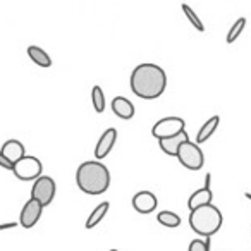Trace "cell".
Wrapping results in <instances>:
<instances>
[{
    "label": "cell",
    "instance_id": "obj_1",
    "mask_svg": "<svg viewBox=\"0 0 251 251\" xmlns=\"http://www.w3.org/2000/svg\"><path fill=\"white\" fill-rule=\"evenodd\" d=\"M131 91L143 100L162 97L167 88V74L157 64H140L131 73Z\"/></svg>",
    "mask_w": 251,
    "mask_h": 251
},
{
    "label": "cell",
    "instance_id": "obj_2",
    "mask_svg": "<svg viewBox=\"0 0 251 251\" xmlns=\"http://www.w3.org/2000/svg\"><path fill=\"white\" fill-rule=\"evenodd\" d=\"M76 184L86 195H103L110 188V172L98 160H88L77 167Z\"/></svg>",
    "mask_w": 251,
    "mask_h": 251
},
{
    "label": "cell",
    "instance_id": "obj_3",
    "mask_svg": "<svg viewBox=\"0 0 251 251\" xmlns=\"http://www.w3.org/2000/svg\"><path fill=\"white\" fill-rule=\"evenodd\" d=\"M222 212L213 205L200 206V208L189 212V227L198 236L205 237V239L219 232V229L222 227Z\"/></svg>",
    "mask_w": 251,
    "mask_h": 251
},
{
    "label": "cell",
    "instance_id": "obj_4",
    "mask_svg": "<svg viewBox=\"0 0 251 251\" xmlns=\"http://www.w3.org/2000/svg\"><path fill=\"white\" fill-rule=\"evenodd\" d=\"M177 160L181 162L182 167L189 169V171H200L205 165V155H203L200 145L189 140L181 145L177 151Z\"/></svg>",
    "mask_w": 251,
    "mask_h": 251
},
{
    "label": "cell",
    "instance_id": "obj_5",
    "mask_svg": "<svg viewBox=\"0 0 251 251\" xmlns=\"http://www.w3.org/2000/svg\"><path fill=\"white\" fill-rule=\"evenodd\" d=\"M182 131H186V122L181 117H164L158 122H155V126L151 127V134L158 141L174 138L181 134Z\"/></svg>",
    "mask_w": 251,
    "mask_h": 251
},
{
    "label": "cell",
    "instance_id": "obj_6",
    "mask_svg": "<svg viewBox=\"0 0 251 251\" xmlns=\"http://www.w3.org/2000/svg\"><path fill=\"white\" fill-rule=\"evenodd\" d=\"M12 172L19 181H36L38 177H42L43 165L40 158L33 157V155H26L19 162H16Z\"/></svg>",
    "mask_w": 251,
    "mask_h": 251
},
{
    "label": "cell",
    "instance_id": "obj_7",
    "mask_svg": "<svg viewBox=\"0 0 251 251\" xmlns=\"http://www.w3.org/2000/svg\"><path fill=\"white\" fill-rule=\"evenodd\" d=\"M55 181L52 177H49V176H42V177H38L33 182L31 198L40 201L43 206H49L53 201V198H55Z\"/></svg>",
    "mask_w": 251,
    "mask_h": 251
},
{
    "label": "cell",
    "instance_id": "obj_8",
    "mask_svg": "<svg viewBox=\"0 0 251 251\" xmlns=\"http://www.w3.org/2000/svg\"><path fill=\"white\" fill-rule=\"evenodd\" d=\"M43 213V205L36 200L29 198L28 201L25 203L21 213H19V224H21L25 229H31L38 224L40 217Z\"/></svg>",
    "mask_w": 251,
    "mask_h": 251
},
{
    "label": "cell",
    "instance_id": "obj_9",
    "mask_svg": "<svg viewBox=\"0 0 251 251\" xmlns=\"http://www.w3.org/2000/svg\"><path fill=\"white\" fill-rule=\"evenodd\" d=\"M157 205H158V200L151 191H140L133 196V208L136 210L138 213L147 215V213L155 212Z\"/></svg>",
    "mask_w": 251,
    "mask_h": 251
},
{
    "label": "cell",
    "instance_id": "obj_10",
    "mask_svg": "<svg viewBox=\"0 0 251 251\" xmlns=\"http://www.w3.org/2000/svg\"><path fill=\"white\" fill-rule=\"evenodd\" d=\"M115 141H117V129L108 127L107 131H103V134H101L100 140H98L97 147H95V158L100 162L101 158L107 157L112 151V148H114Z\"/></svg>",
    "mask_w": 251,
    "mask_h": 251
},
{
    "label": "cell",
    "instance_id": "obj_11",
    "mask_svg": "<svg viewBox=\"0 0 251 251\" xmlns=\"http://www.w3.org/2000/svg\"><path fill=\"white\" fill-rule=\"evenodd\" d=\"M0 153L4 155L12 165L16 162H19L23 157H26V150H25V145L18 140H9L4 143V147L0 148Z\"/></svg>",
    "mask_w": 251,
    "mask_h": 251
},
{
    "label": "cell",
    "instance_id": "obj_12",
    "mask_svg": "<svg viewBox=\"0 0 251 251\" xmlns=\"http://www.w3.org/2000/svg\"><path fill=\"white\" fill-rule=\"evenodd\" d=\"M212 200H213V193H212V188H200L189 196L188 200V208L189 212L193 210L200 208V206H206V205H212Z\"/></svg>",
    "mask_w": 251,
    "mask_h": 251
},
{
    "label": "cell",
    "instance_id": "obj_13",
    "mask_svg": "<svg viewBox=\"0 0 251 251\" xmlns=\"http://www.w3.org/2000/svg\"><path fill=\"white\" fill-rule=\"evenodd\" d=\"M112 110H114V114L117 115L119 119H122V121H129V119L134 117V105L131 103L127 98L124 97H115L114 100H112Z\"/></svg>",
    "mask_w": 251,
    "mask_h": 251
},
{
    "label": "cell",
    "instance_id": "obj_14",
    "mask_svg": "<svg viewBox=\"0 0 251 251\" xmlns=\"http://www.w3.org/2000/svg\"><path fill=\"white\" fill-rule=\"evenodd\" d=\"M186 141H189V136L186 131H182V133L177 134V136L158 141V145H160V150L164 151L165 155H169V157H177L179 148H181V145L186 143Z\"/></svg>",
    "mask_w": 251,
    "mask_h": 251
},
{
    "label": "cell",
    "instance_id": "obj_15",
    "mask_svg": "<svg viewBox=\"0 0 251 251\" xmlns=\"http://www.w3.org/2000/svg\"><path fill=\"white\" fill-rule=\"evenodd\" d=\"M219 124H220L219 115H213V117H210L208 121H206L205 124L200 127L198 134H196V145H201V143H205L206 140H210V138H212V134L217 131V127H219Z\"/></svg>",
    "mask_w": 251,
    "mask_h": 251
},
{
    "label": "cell",
    "instance_id": "obj_16",
    "mask_svg": "<svg viewBox=\"0 0 251 251\" xmlns=\"http://www.w3.org/2000/svg\"><path fill=\"white\" fill-rule=\"evenodd\" d=\"M108 208H110V203L108 201H101L100 205L95 206V210L90 213V217H88V220H86V229H93L95 226H98V224L105 219Z\"/></svg>",
    "mask_w": 251,
    "mask_h": 251
},
{
    "label": "cell",
    "instance_id": "obj_17",
    "mask_svg": "<svg viewBox=\"0 0 251 251\" xmlns=\"http://www.w3.org/2000/svg\"><path fill=\"white\" fill-rule=\"evenodd\" d=\"M28 55H29V59L36 64V66H40V67H50L52 66V59H50V55L43 49H40V47H36V45L28 47Z\"/></svg>",
    "mask_w": 251,
    "mask_h": 251
},
{
    "label": "cell",
    "instance_id": "obj_18",
    "mask_svg": "<svg viewBox=\"0 0 251 251\" xmlns=\"http://www.w3.org/2000/svg\"><path fill=\"white\" fill-rule=\"evenodd\" d=\"M157 220H158V224H160V226L169 227V229H174V227L181 226V217H179L177 213H174V212H169V210L158 213Z\"/></svg>",
    "mask_w": 251,
    "mask_h": 251
},
{
    "label": "cell",
    "instance_id": "obj_19",
    "mask_svg": "<svg viewBox=\"0 0 251 251\" xmlns=\"http://www.w3.org/2000/svg\"><path fill=\"white\" fill-rule=\"evenodd\" d=\"M91 103H93V108L97 114H101L105 110L107 100H105L103 90L100 86H93V90H91Z\"/></svg>",
    "mask_w": 251,
    "mask_h": 251
},
{
    "label": "cell",
    "instance_id": "obj_20",
    "mask_svg": "<svg viewBox=\"0 0 251 251\" xmlns=\"http://www.w3.org/2000/svg\"><path fill=\"white\" fill-rule=\"evenodd\" d=\"M244 28H246V19H244V18H239V19H237V21L232 25V28L229 29L226 42H227V43H234L237 38H239L241 33L244 31Z\"/></svg>",
    "mask_w": 251,
    "mask_h": 251
},
{
    "label": "cell",
    "instance_id": "obj_21",
    "mask_svg": "<svg viewBox=\"0 0 251 251\" xmlns=\"http://www.w3.org/2000/svg\"><path fill=\"white\" fill-rule=\"evenodd\" d=\"M182 12L186 14V18H188V21L193 25V28H196L200 33H203L205 31V26H203V23H201V19L196 16V12L193 11L189 5H186V4H182Z\"/></svg>",
    "mask_w": 251,
    "mask_h": 251
},
{
    "label": "cell",
    "instance_id": "obj_22",
    "mask_svg": "<svg viewBox=\"0 0 251 251\" xmlns=\"http://www.w3.org/2000/svg\"><path fill=\"white\" fill-rule=\"evenodd\" d=\"M188 251H210V237H206L205 241L203 239H195L189 243Z\"/></svg>",
    "mask_w": 251,
    "mask_h": 251
},
{
    "label": "cell",
    "instance_id": "obj_23",
    "mask_svg": "<svg viewBox=\"0 0 251 251\" xmlns=\"http://www.w3.org/2000/svg\"><path fill=\"white\" fill-rule=\"evenodd\" d=\"M0 167L5 169V171H12V169H14V165H12L11 162H9L7 158L4 157V155L0 153Z\"/></svg>",
    "mask_w": 251,
    "mask_h": 251
},
{
    "label": "cell",
    "instance_id": "obj_24",
    "mask_svg": "<svg viewBox=\"0 0 251 251\" xmlns=\"http://www.w3.org/2000/svg\"><path fill=\"white\" fill-rule=\"evenodd\" d=\"M18 226V222H9V224H0V230H7V229H14Z\"/></svg>",
    "mask_w": 251,
    "mask_h": 251
},
{
    "label": "cell",
    "instance_id": "obj_25",
    "mask_svg": "<svg viewBox=\"0 0 251 251\" xmlns=\"http://www.w3.org/2000/svg\"><path fill=\"white\" fill-rule=\"evenodd\" d=\"M244 196H246V198H248V200H250V201H251V193H244Z\"/></svg>",
    "mask_w": 251,
    "mask_h": 251
},
{
    "label": "cell",
    "instance_id": "obj_26",
    "mask_svg": "<svg viewBox=\"0 0 251 251\" xmlns=\"http://www.w3.org/2000/svg\"><path fill=\"white\" fill-rule=\"evenodd\" d=\"M110 251H119V250H110Z\"/></svg>",
    "mask_w": 251,
    "mask_h": 251
}]
</instances>
